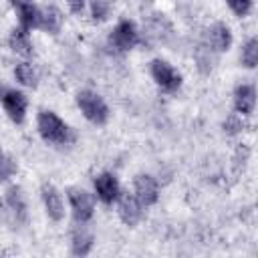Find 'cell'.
Instances as JSON below:
<instances>
[{"mask_svg": "<svg viewBox=\"0 0 258 258\" xmlns=\"http://www.w3.org/2000/svg\"><path fill=\"white\" fill-rule=\"evenodd\" d=\"M36 131L50 147H67L77 141L75 129L50 109H40L36 113Z\"/></svg>", "mask_w": 258, "mask_h": 258, "instance_id": "1", "label": "cell"}, {"mask_svg": "<svg viewBox=\"0 0 258 258\" xmlns=\"http://www.w3.org/2000/svg\"><path fill=\"white\" fill-rule=\"evenodd\" d=\"M75 103H77L79 111L83 113V117H85L89 123H93V125H97V127L107 125V121H109V117H111V111H109L107 101H105L99 93H95V91H91V89H81V91L75 95Z\"/></svg>", "mask_w": 258, "mask_h": 258, "instance_id": "2", "label": "cell"}, {"mask_svg": "<svg viewBox=\"0 0 258 258\" xmlns=\"http://www.w3.org/2000/svg\"><path fill=\"white\" fill-rule=\"evenodd\" d=\"M149 75L163 93H177L183 85L181 73L165 58H153L149 62Z\"/></svg>", "mask_w": 258, "mask_h": 258, "instance_id": "3", "label": "cell"}, {"mask_svg": "<svg viewBox=\"0 0 258 258\" xmlns=\"http://www.w3.org/2000/svg\"><path fill=\"white\" fill-rule=\"evenodd\" d=\"M141 42V34H139V28L133 20L129 18H121L113 30L109 32V46L115 50V52H129L133 50L137 44Z\"/></svg>", "mask_w": 258, "mask_h": 258, "instance_id": "4", "label": "cell"}, {"mask_svg": "<svg viewBox=\"0 0 258 258\" xmlns=\"http://www.w3.org/2000/svg\"><path fill=\"white\" fill-rule=\"evenodd\" d=\"M67 200H69V208L71 214L75 218V222L79 224H89L95 216V196L83 187L71 185L67 187Z\"/></svg>", "mask_w": 258, "mask_h": 258, "instance_id": "5", "label": "cell"}, {"mask_svg": "<svg viewBox=\"0 0 258 258\" xmlns=\"http://www.w3.org/2000/svg\"><path fill=\"white\" fill-rule=\"evenodd\" d=\"M2 109L6 113V117L14 123V125H22L26 121V113H28V97L24 91L20 89H6L4 95L0 97Z\"/></svg>", "mask_w": 258, "mask_h": 258, "instance_id": "6", "label": "cell"}, {"mask_svg": "<svg viewBox=\"0 0 258 258\" xmlns=\"http://www.w3.org/2000/svg\"><path fill=\"white\" fill-rule=\"evenodd\" d=\"M2 206L6 208V214L16 222V224H26L28 222V204L24 198V191L20 185L12 183L6 187L4 198H2Z\"/></svg>", "mask_w": 258, "mask_h": 258, "instance_id": "7", "label": "cell"}, {"mask_svg": "<svg viewBox=\"0 0 258 258\" xmlns=\"http://www.w3.org/2000/svg\"><path fill=\"white\" fill-rule=\"evenodd\" d=\"M117 216L127 228H135L143 220V206L139 200L133 196V191H121L119 198L115 200Z\"/></svg>", "mask_w": 258, "mask_h": 258, "instance_id": "8", "label": "cell"}, {"mask_svg": "<svg viewBox=\"0 0 258 258\" xmlns=\"http://www.w3.org/2000/svg\"><path fill=\"white\" fill-rule=\"evenodd\" d=\"M93 191L103 206H113L121 194V183L113 171H101L93 179Z\"/></svg>", "mask_w": 258, "mask_h": 258, "instance_id": "9", "label": "cell"}, {"mask_svg": "<svg viewBox=\"0 0 258 258\" xmlns=\"http://www.w3.org/2000/svg\"><path fill=\"white\" fill-rule=\"evenodd\" d=\"M234 34L226 22H214L204 34V46L210 52H228L232 48Z\"/></svg>", "mask_w": 258, "mask_h": 258, "instance_id": "10", "label": "cell"}, {"mask_svg": "<svg viewBox=\"0 0 258 258\" xmlns=\"http://www.w3.org/2000/svg\"><path fill=\"white\" fill-rule=\"evenodd\" d=\"M133 196L143 208H151L159 200V181L151 173H137L133 177Z\"/></svg>", "mask_w": 258, "mask_h": 258, "instance_id": "11", "label": "cell"}, {"mask_svg": "<svg viewBox=\"0 0 258 258\" xmlns=\"http://www.w3.org/2000/svg\"><path fill=\"white\" fill-rule=\"evenodd\" d=\"M40 200L44 206V212L48 216V220L52 222H62L64 218V200L60 189L50 183V181H42L40 183Z\"/></svg>", "mask_w": 258, "mask_h": 258, "instance_id": "12", "label": "cell"}, {"mask_svg": "<svg viewBox=\"0 0 258 258\" xmlns=\"http://www.w3.org/2000/svg\"><path fill=\"white\" fill-rule=\"evenodd\" d=\"M16 18H18V26L26 28V30H38V20H40V6L32 0H8Z\"/></svg>", "mask_w": 258, "mask_h": 258, "instance_id": "13", "label": "cell"}, {"mask_svg": "<svg viewBox=\"0 0 258 258\" xmlns=\"http://www.w3.org/2000/svg\"><path fill=\"white\" fill-rule=\"evenodd\" d=\"M234 101V111L244 115V117H252L254 109H256V87L250 83H240L234 89L232 95Z\"/></svg>", "mask_w": 258, "mask_h": 258, "instance_id": "14", "label": "cell"}, {"mask_svg": "<svg viewBox=\"0 0 258 258\" xmlns=\"http://www.w3.org/2000/svg\"><path fill=\"white\" fill-rule=\"evenodd\" d=\"M8 48L22 56V58H30L34 56V44H32V38H30V30L22 28V26H14L8 34Z\"/></svg>", "mask_w": 258, "mask_h": 258, "instance_id": "15", "label": "cell"}, {"mask_svg": "<svg viewBox=\"0 0 258 258\" xmlns=\"http://www.w3.org/2000/svg\"><path fill=\"white\" fill-rule=\"evenodd\" d=\"M95 246V236L93 232L85 226V224H79L71 230V254L73 256H87L91 254Z\"/></svg>", "mask_w": 258, "mask_h": 258, "instance_id": "16", "label": "cell"}, {"mask_svg": "<svg viewBox=\"0 0 258 258\" xmlns=\"http://www.w3.org/2000/svg\"><path fill=\"white\" fill-rule=\"evenodd\" d=\"M64 16L56 6H40V20H38V30L48 32V34H58L62 28Z\"/></svg>", "mask_w": 258, "mask_h": 258, "instance_id": "17", "label": "cell"}, {"mask_svg": "<svg viewBox=\"0 0 258 258\" xmlns=\"http://www.w3.org/2000/svg\"><path fill=\"white\" fill-rule=\"evenodd\" d=\"M14 79L18 81V85L26 87V89H36L38 87V73L32 67V62H28L26 58L16 62L14 67Z\"/></svg>", "mask_w": 258, "mask_h": 258, "instance_id": "18", "label": "cell"}, {"mask_svg": "<svg viewBox=\"0 0 258 258\" xmlns=\"http://www.w3.org/2000/svg\"><path fill=\"white\" fill-rule=\"evenodd\" d=\"M240 60H242V67L256 69V64H258V38L256 36H250L244 42L242 52H240Z\"/></svg>", "mask_w": 258, "mask_h": 258, "instance_id": "19", "label": "cell"}, {"mask_svg": "<svg viewBox=\"0 0 258 258\" xmlns=\"http://www.w3.org/2000/svg\"><path fill=\"white\" fill-rule=\"evenodd\" d=\"M246 119H248V117H244V115H240V113L232 111V113L224 119V123H222L224 133H226V135H230V137L240 135V133H242V131H246V127H248Z\"/></svg>", "mask_w": 258, "mask_h": 258, "instance_id": "20", "label": "cell"}, {"mask_svg": "<svg viewBox=\"0 0 258 258\" xmlns=\"http://www.w3.org/2000/svg\"><path fill=\"white\" fill-rule=\"evenodd\" d=\"M89 12L91 20L95 24H101L111 16V4L109 0H89Z\"/></svg>", "mask_w": 258, "mask_h": 258, "instance_id": "21", "label": "cell"}, {"mask_svg": "<svg viewBox=\"0 0 258 258\" xmlns=\"http://www.w3.org/2000/svg\"><path fill=\"white\" fill-rule=\"evenodd\" d=\"M16 171H18V163L14 161V157L0 151V183L8 181Z\"/></svg>", "mask_w": 258, "mask_h": 258, "instance_id": "22", "label": "cell"}, {"mask_svg": "<svg viewBox=\"0 0 258 258\" xmlns=\"http://www.w3.org/2000/svg\"><path fill=\"white\" fill-rule=\"evenodd\" d=\"M226 4H228V8L238 16V18H244V16H248L250 12H252V0H226Z\"/></svg>", "mask_w": 258, "mask_h": 258, "instance_id": "23", "label": "cell"}, {"mask_svg": "<svg viewBox=\"0 0 258 258\" xmlns=\"http://www.w3.org/2000/svg\"><path fill=\"white\" fill-rule=\"evenodd\" d=\"M67 6L73 14H83V10L87 6V0H67Z\"/></svg>", "mask_w": 258, "mask_h": 258, "instance_id": "24", "label": "cell"}, {"mask_svg": "<svg viewBox=\"0 0 258 258\" xmlns=\"http://www.w3.org/2000/svg\"><path fill=\"white\" fill-rule=\"evenodd\" d=\"M4 91H6V87H4V85H2V83H0V97H2V95H4Z\"/></svg>", "mask_w": 258, "mask_h": 258, "instance_id": "25", "label": "cell"}, {"mask_svg": "<svg viewBox=\"0 0 258 258\" xmlns=\"http://www.w3.org/2000/svg\"><path fill=\"white\" fill-rule=\"evenodd\" d=\"M0 151H2V149H0Z\"/></svg>", "mask_w": 258, "mask_h": 258, "instance_id": "26", "label": "cell"}]
</instances>
